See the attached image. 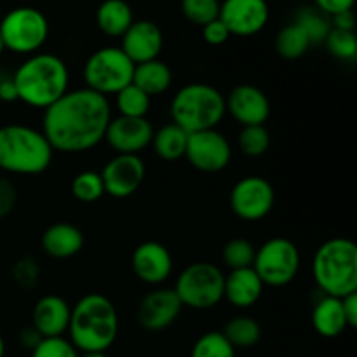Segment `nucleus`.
I'll return each instance as SVG.
<instances>
[{"mask_svg":"<svg viewBox=\"0 0 357 357\" xmlns=\"http://www.w3.org/2000/svg\"><path fill=\"white\" fill-rule=\"evenodd\" d=\"M112 121L108 98L80 87L66 91L42 115V129L54 152L82 153L100 145Z\"/></svg>","mask_w":357,"mask_h":357,"instance_id":"f257e3e1","label":"nucleus"},{"mask_svg":"<svg viewBox=\"0 0 357 357\" xmlns=\"http://www.w3.org/2000/svg\"><path fill=\"white\" fill-rule=\"evenodd\" d=\"M119 314L101 293L84 295L70 314L68 340L79 352H107L119 337Z\"/></svg>","mask_w":357,"mask_h":357,"instance_id":"f03ea898","label":"nucleus"},{"mask_svg":"<svg viewBox=\"0 0 357 357\" xmlns=\"http://www.w3.org/2000/svg\"><path fill=\"white\" fill-rule=\"evenodd\" d=\"M17 100L33 108L45 110L70 91V72L66 63L51 52L28 56L13 75Z\"/></svg>","mask_w":357,"mask_h":357,"instance_id":"7ed1b4c3","label":"nucleus"},{"mask_svg":"<svg viewBox=\"0 0 357 357\" xmlns=\"http://www.w3.org/2000/svg\"><path fill=\"white\" fill-rule=\"evenodd\" d=\"M54 150L40 129L26 124L0 128V169L20 176H37L52 164Z\"/></svg>","mask_w":357,"mask_h":357,"instance_id":"20e7f679","label":"nucleus"},{"mask_svg":"<svg viewBox=\"0 0 357 357\" xmlns=\"http://www.w3.org/2000/svg\"><path fill=\"white\" fill-rule=\"evenodd\" d=\"M312 278L326 296L344 298L357 293V246L351 239L333 237L317 248Z\"/></svg>","mask_w":357,"mask_h":357,"instance_id":"39448f33","label":"nucleus"},{"mask_svg":"<svg viewBox=\"0 0 357 357\" xmlns=\"http://www.w3.org/2000/svg\"><path fill=\"white\" fill-rule=\"evenodd\" d=\"M169 110L174 124L188 135L215 129L227 114L225 96L211 84L192 82L174 94Z\"/></svg>","mask_w":357,"mask_h":357,"instance_id":"423d86ee","label":"nucleus"},{"mask_svg":"<svg viewBox=\"0 0 357 357\" xmlns=\"http://www.w3.org/2000/svg\"><path fill=\"white\" fill-rule=\"evenodd\" d=\"M225 274L211 261H195L185 267L176 279V291L181 305L194 310H209L223 300Z\"/></svg>","mask_w":357,"mask_h":357,"instance_id":"0eeeda50","label":"nucleus"},{"mask_svg":"<svg viewBox=\"0 0 357 357\" xmlns=\"http://www.w3.org/2000/svg\"><path fill=\"white\" fill-rule=\"evenodd\" d=\"M135 63L121 47H101L87 58L84 65V82L87 89L108 98L132 82Z\"/></svg>","mask_w":357,"mask_h":357,"instance_id":"6e6552de","label":"nucleus"},{"mask_svg":"<svg viewBox=\"0 0 357 357\" xmlns=\"http://www.w3.org/2000/svg\"><path fill=\"white\" fill-rule=\"evenodd\" d=\"M3 47L16 54H35L49 37V21L35 7H16L0 21Z\"/></svg>","mask_w":357,"mask_h":357,"instance_id":"1a4fd4ad","label":"nucleus"},{"mask_svg":"<svg viewBox=\"0 0 357 357\" xmlns=\"http://www.w3.org/2000/svg\"><path fill=\"white\" fill-rule=\"evenodd\" d=\"M300 261V251L293 241L286 237H272L257 250L253 268L265 286L282 288L295 281Z\"/></svg>","mask_w":357,"mask_h":357,"instance_id":"9d476101","label":"nucleus"},{"mask_svg":"<svg viewBox=\"0 0 357 357\" xmlns=\"http://www.w3.org/2000/svg\"><path fill=\"white\" fill-rule=\"evenodd\" d=\"M230 209L243 222H260L275 206V188L264 176H244L230 190Z\"/></svg>","mask_w":357,"mask_h":357,"instance_id":"9b49d317","label":"nucleus"},{"mask_svg":"<svg viewBox=\"0 0 357 357\" xmlns=\"http://www.w3.org/2000/svg\"><path fill=\"white\" fill-rule=\"evenodd\" d=\"M185 157L201 173H220L232 160V145L216 128L204 129L188 135Z\"/></svg>","mask_w":357,"mask_h":357,"instance_id":"f8f14e48","label":"nucleus"},{"mask_svg":"<svg viewBox=\"0 0 357 357\" xmlns=\"http://www.w3.org/2000/svg\"><path fill=\"white\" fill-rule=\"evenodd\" d=\"M105 194L114 199H128L138 192L145 180L146 167L139 155L117 153L101 169Z\"/></svg>","mask_w":357,"mask_h":357,"instance_id":"ddd939ff","label":"nucleus"},{"mask_svg":"<svg viewBox=\"0 0 357 357\" xmlns=\"http://www.w3.org/2000/svg\"><path fill=\"white\" fill-rule=\"evenodd\" d=\"M267 0H223L218 17L236 37H253L268 23Z\"/></svg>","mask_w":357,"mask_h":357,"instance_id":"4468645a","label":"nucleus"},{"mask_svg":"<svg viewBox=\"0 0 357 357\" xmlns=\"http://www.w3.org/2000/svg\"><path fill=\"white\" fill-rule=\"evenodd\" d=\"M183 305L176 291L171 288H157L146 293L138 307V323L146 331H162L180 317Z\"/></svg>","mask_w":357,"mask_h":357,"instance_id":"2eb2a0df","label":"nucleus"},{"mask_svg":"<svg viewBox=\"0 0 357 357\" xmlns=\"http://www.w3.org/2000/svg\"><path fill=\"white\" fill-rule=\"evenodd\" d=\"M225 108L243 128L264 126L271 117V101L260 87L239 84L225 96Z\"/></svg>","mask_w":357,"mask_h":357,"instance_id":"dca6fc26","label":"nucleus"},{"mask_svg":"<svg viewBox=\"0 0 357 357\" xmlns=\"http://www.w3.org/2000/svg\"><path fill=\"white\" fill-rule=\"evenodd\" d=\"M131 267L142 282L160 286L173 274V257L162 243L145 241L132 251Z\"/></svg>","mask_w":357,"mask_h":357,"instance_id":"f3484780","label":"nucleus"},{"mask_svg":"<svg viewBox=\"0 0 357 357\" xmlns=\"http://www.w3.org/2000/svg\"><path fill=\"white\" fill-rule=\"evenodd\" d=\"M153 126L149 119H132V117H119L112 119L108 124L105 139L108 145L117 153H129V155H138L142 150L152 145Z\"/></svg>","mask_w":357,"mask_h":357,"instance_id":"a211bd4d","label":"nucleus"},{"mask_svg":"<svg viewBox=\"0 0 357 357\" xmlns=\"http://www.w3.org/2000/svg\"><path fill=\"white\" fill-rule=\"evenodd\" d=\"M121 38V49L135 65L159 59L164 47L162 30L149 20L132 21Z\"/></svg>","mask_w":357,"mask_h":357,"instance_id":"6ab92c4d","label":"nucleus"},{"mask_svg":"<svg viewBox=\"0 0 357 357\" xmlns=\"http://www.w3.org/2000/svg\"><path fill=\"white\" fill-rule=\"evenodd\" d=\"M72 307L63 296L45 295L31 310V326L42 338L63 337L68 331Z\"/></svg>","mask_w":357,"mask_h":357,"instance_id":"aec40b11","label":"nucleus"},{"mask_svg":"<svg viewBox=\"0 0 357 357\" xmlns=\"http://www.w3.org/2000/svg\"><path fill=\"white\" fill-rule=\"evenodd\" d=\"M265 284L253 267L236 268L225 275L223 282V300L234 305L236 309H250L257 305L258 300L264 295Z\"/></svg>","mask_w":357,"mask_h":357,"instance_id":"412c9836","label":"nucleus"},{"mask_svg":"<svg viewBox=\"0 0 357 357\" xmlns=\"http://www.w3.org/2000/svg\"><path fill=\"white\" fill-rule=\"evenodd\" d=\"M40 244L47 257L54 260H68L82 251L84 234L73 223L58 222L45 229Z\"/></svg>","mask_w":357,"mask_h":357,"instance_id":"4be33fe9","label":"nucleus"},{"mask_svg":"<svg viewBox=\"0 0 357 357\" xmlns=\"http://www.w3.org/2000/svg\"><path fill=\"white\" fill-rule=\"evenodd\" d=\"M312 326L323 338H337L347 330L342 298L323 295L312 309Z\"/></svg>","mask_w":357,"mask_h":357,"instance_id":"5701e85b","label":"nucleus"},{"mask_svg":"<svg viewBox=\"0 0 357 357\" xmlns=\"http://www.w3.org/2000/svg\"><path fill=\"white\" fill-rule=\"evenodd\" d=\"M132 84L143 91L145 94L159 96L164 94L173 84V72L169 65L160 59H152V61L135 65V73H132Z\"/></svg>","mask_w":357,"mask_h":357,"instance_id":"b1692460","label":"nucleus"},{"mask_svg":"<svg viewBox=\"0 0 357 357\" xmlns=\"http://www.w3.org/2000/svg\"><path fill=\"white\" fill-rule=\"evenodd\" d=\"M132 21V9L126 0H103L96 10L98 28L108 37H122Z\"/></svg>","mask_w":357,"mask_h":357,"instance_id":"393cba45","label":"nucleus"},{"mask_svg":"<svg viewBox=\"0 0 357 357\" xmlns=\"http://www.w3.org/2000/svg\"><path fill=\"white\" fill-rule=\"evenodd\" d=\"M187 142H188V132L176 126L174 122L171 124L162 126L160 129L153 131L152 146L153 152L157 157L167 162H174L185 157L187 152Z\"/></svg>","mask_w":357,"mask_h":357,"instance_id":"a878e982","label":"nucleus"},{"mask_svg":"<svg viewBox=\"0 0 357 357\" xmlns=\"http://www.w3.org/2000/svg\"><path fill=\"white\" fill-rule=\"evenodd\" d=\"M223 337L234 349H251L261 340V326L250 316H237L223 328Z\"/></svg>","mask_w":357,"mask_h":357,"instance_id":"bb28decb","label":"nucleus"},{"mask_svg":"<svg viewBox=\"0 0 357 357\" xmlns=\"http://www.w3.org/2000/svg\"><path fill=\"white\" fill-rule=\"evenodd\" d=\"M310 47V40L305 31L293 21L286 24L275 35V51L282 59L295 61L300 59Z\"/></svg>","mask_w":357,"mask_h":357,"instance_id":"cd10ccee","label":"nucleus"},{"mask_svg":"<svg viewBox=\"0 0 357 357\" xmlns=\"http://www.w3.org/2000/svg\"><path fill=\"white\" fill-rule=\"evenodd\" d=\"M150 105H152V98L132 82L115 94V107L122 117L145 119L150 112Z\"/></svg>","mask_w":357,"mask_h":357,"instance_id":"c85d7f7f","label":"nucleus"},{"mask_svg":"<svg viewBox=\"0 0 357 357\" xmlns=\"http://www.w3.org/2000/svg\"><path fill=\"white\" fill-rule=\"evenodd\" d=\"M295 23L302 28L309 37L310 44H321L326 40L328 33L331 31V21L326 14L321 13L319 9H312V7H303L296 13Z\"/></svg>","mask_w":357,"mask_h":357,"instance_id":"c756f323","label":"nucleus"},{"mask_svg":"<svg viewBox=\"0 0 357 357\" xmlns=\"http://www.w3.org/2000/svg\"><path fill=\"white\" fill-rule=\"evenodd\" d=\"M72 195L80 202H91L100 201L105 195V185L101 180V174L96 171H82V173L75 174L70 185Z\"/></svg>","mask_w":357,"mask_h":357,"instance_id":"7c9ffc66","label":"nucleus"},{"mask_svg":"<svg viewBox=\"0 0 357 357\" xmlns=\"http://www.w3.org/2000/svg\"><path fill=\"white\" fill-rule=\"evenodd\" d=\"M237 145L246 157H261L271 149V132L265 126H246L241 129Z\"/></svg>","mask_w":357,"mask_h":357,"instance_id":"2f4dec72","label":"nucleus"},{"mask_svg":"<svg viewBox=\"0 0 357 357\" xmlns=\"http://www.w3.org/2000/svg\"><path fill=\"white\" fill-rule=\"evenodd\" d=\"M190 357H236V349L223 337L222 331H208L197 338Z\"/></svg>","mask_w":357,"mask_h":357,"instance_id":"473e14b6","label":"nucleus"},{"mask_svg":"<svg viewBox=\"0 0 357 357\" xmlns=\"http://www.w3.org/2000/svg\"><path fill=\"white\" fill-rule=\"evenodd\" d=\"M255 255H257V248L250 243L248 239H230L229 243L223 248V264L230 268V271H236V268H248L253 267Z\"/></svg>","mask_w":357,"mask_h":357,"instance_id":"72a5a7b5","label":"nucleus"},{"mask_svg":"<svg viewBox=\"0 0 357 357\" xmlns=\"http://www.w3.org/2000/svg\"><path fill=\"white\" fill-rule=\"evenodd\" d=\"M324 45L331 56L342 59V61H354L357 58V37L354 31L331 28L326 40H324Z\"/></svg>","mask_w":357,"mask_h":357,"instance_id":"f704fd0d","label":"nucleus"},{"mask_svg":"<svg viewBox=\"0 0 357 357\" xmlns=\"http://www.w3.org/2000/svg\"><path fill=\"white\" fill-rule=\"evenodd\" d=\"M181 13L190 23L204 26L220 14V0H181Z\"/></svg>","mask_w":357,"mask_h":357,"instance_id":"c9c22d12","label":"nucleus"},{"mask_svg":"<svg viewBox=\"0 0 357 357\" xmlns=\"http://www.w3.org/2000/svg\"><path fill=\"white\" fill-rule=\"evenodd\" d=\"M31 357H79V351L65 337L42 338L40 344L31 351Z\"/></svg>","mask_w":357,"mask_h":357,"instance_id":"e433bc0d","label":"nucleus"},{"mask_svg":"<svg viewBox=\"0 0 357 357\" xmlns=\"http://www.w3.org/2000/svg\"><path fill=\"white\" fill-rule=\"evenodd\" d=\"M38 275H40V268L37 261L30 257L21 258L13 267V278L21 288H33L38 282Z\"/></svg>","mask_w":357,"mask_h":357,"instance_id":"4c0bfd02","label":"nucleus"},{"mask_svg":"<svg viewBox=\"0 0 357 357\" xmlns=\"http://www.w3.org/2000/svg\"><path fill=\"white\" fill-rule=\"evenodd\" d=\"M230 37H232V35H230L229 28L225 26V23H223L220 17L209 21L208 24L202 26V38H204L206 44L209 45H223Z\"/></svg>","mask_w":357,"mask_h":357,"instance_id":"58836bf2","label":"nucleus"},{"mask_svg":"<svg viewBox=\"0 0 357 357\" xmlns=\"http://www.w3.org/2000/svg\"><path fill=\"white\" fill-rule=\"evenodd\" d=\"M17 202V190L13 181L6 176H0V218H6L13 213Z\"/></svg>","mask_w":357,"mask_h":357,"instance_id":"ea45409f","label":"nucleus"},{"mask_svg":"<svg viewBox=\"0 0 357 357\" xmlns=\"http://www.w3.org/2000/svg\"><path fill=\"white\" fill-rule=\"evenodd\" d=\"M314 2L321 13L331 17L338 13H344V10H351L356 0H314Z\"/></svg>","mask_w":357,"mask_h":357,"instance_id":"a19ab883","label":"nucleus"},{"mask_svg":"<svg viewBox=\"0 0 357 357\" xmlns=\"http://www.w3.org/2000/svg\"><path fill=\"white\" fill-rule=\"evenodd\" d=\"M331 28L335 30H345V31H354L356 30V14L354 10H344L335 16H331Z\"/></svg>","mask_w":357,"mask_h":357,"instance_id":"79ce46f5","label":"nucleus"},{"mask_svg":"<svg viewBox=\"0 0 357 357\" xmlns=\"http://www.w3.org/2000/svg\"><path fill=\"white\" fill-rule=\"evenodd\" d=\"M342 307H344V316L347 321L349 328L357 326V293L347 295L342 298Z\"/></svg>","mask_w":357,"mask_h":357,"instance_id":"37998d69","label":"nucleus"},{"mask_svg":"<svg viewBox=\"0 0 357 357\" xmlns=\"http://www.w3.org/2000/svg\"><path fill=\"white\" fill-rule=\"evenodd\" d=\"M20 342H21V345H23V347L33 351V349L37 347V345L42 342V337L38 335V331L35 330L33 326H28V328H24V330H21Z\"/></svg>","mask_w":357,"mask_h":357,"instance_id":"c03bdc74","label":"nucleus"},{"mask_svg":"<svg viewBox=\"0 0 357 357\" xmlns=\"http://www.w3.org/2000/svg\"><path fill=\"white\" fill-rule=\"evenodd\" d=\"M0 100L7 101V103H13L17 101V89L16 84H14L13 77H7V79L0 80Z\"/></svg>","mask_w":357,"mask_h":357,"instance_id":"a18cd8bd","label":"nucleus"},{"mask_svg":"<svg viewBox=\"0 0 357 357\" xmlns=\"http://www.w3.org/2000/svg\"><path fill=\"white\" fill-rule=\"evenodd\" d=\"M79 357H108L107 352H82Z\"/></svg>","mask_w":357,"mask_h":357,"instance_id":"49530a36","label":"nucleus"},{"mask_svg":"<svg viewBox=\"0 0 357 357\" xmlns=\"http://www.w3.org/2000/svg\"><path fill=\"white\" fill-rule=\"evenodd\" d=\"M3 354H6V344H3V338L0 335V357H3Z\"/></svg>","mask_w":357,"mask_h":357,"instance_id":"de8ad7c7","label":"nucleus"},{"mask_svg":"<svg viewBox=\"0 0 357 357\" xmlns=\"http://www.w3.org/2000/svg\"><path fill=\"white\" fill-rule=\"evenodd\" d=\"M6 51V47H3V42H2V37H0V56H2V52Z\"/></svg>","mask_w":357,"mask_h":357,"instance_id":"09e8293b","label":"nucleus"}]
</instances>
